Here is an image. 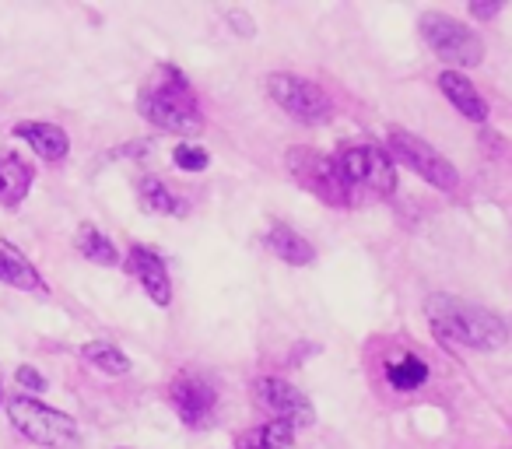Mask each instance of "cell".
<instances>
[{"label": "cell", "mask_w": 512, "mask_h": 449, "mask_svg": "<svg viewBox=\"0 0 512 449\" xmlns=\"http://www.w3.org/2000/svg\"><path fill=\"white\" fill-rule=\"evenodd\" d=\"M32 186V169L22 158H0V204L18 207Z\"/></svg>", "instance_id": "obj_16"}, {"label": "cell", "mask_w": 512, "mask_h": 449, "mask_svg": "<svg viewBox=\"0 0 512 449\" xmlns=\"http://www.w3.org/2000/svg\"><path fill=\"white\" fill-rule=\"evenodd\" d=\"M341 176L351 186H365V190L379 193V197H390L397 190V169H393V158L386 155L376 144H355V148H341V155L334 158Z\"/></svg>", "instance_id": "obj_7"}, {"label": "cell", "mask_w": 512, "mask_h": 449, "mask_svg": "<svg viewBox=\"0 0 512 449\" xmlns=\"http://www.w3.org/2000/svg\"><path fill=\"white\" fill-rule=\"evenodd\" d=\"M386 379H390V386H397V390H418L428 379V365L414 355H404L386 365Z\"/></svg>", "instance_id": "obj_21"}, {"label": "cell", "mask_w": 512, "mask_h": 449, "mask_svg": "<svg viewBox=\"0 0 512 449\" xmlns=\"http://www.w3.org/2000/svg\"><path fill=\"white\" fill-rule=\"evenodd\" d=\"M81 358H85L88 365H95L99 372H106V376H123V372L130 369V358L109 341L85 344V348H81Z\"/></svg>", "instance_id": "obj_20"}, {"label": "cell", "mask_w": 512, "mask_h": 449, "mask_svg": "<svg viewBox=\"0 0 512 449\" xmlns=\"http://www.w3.org/2000/svg\"><path fill=\"white\" fill-rule=\"evenodd\" d=\"M267 250L292 267H306V264H313V257H316L313 243H309L306 236H299L292 225H274V229L267 232Z\"/></svg>", "instance_id": "obj_14"}, {"label": "cell", "mask_w": 512, "mask_h": 449, "mask_svg": "<svg viewBox=\"0 0 512 449\" xmlns=\"http://www.w3.org/2000/svg\"><path fill=\"white\" fill-rule=\"evenodd\" d=\"M137 200H141V207L148 214H183L179 197L158 176H141V179H137Z\"/></svg>", "instance_id": "obj_18"}, {"label": "cell", "mask_w": 512, "mask_h": 449, "mask_svg": "<svg viewBox=\"0 0 512 449\" xmlns=\"http://www.w3.org/2000/svg\"><path fill=\"white\" fill-rule=\"evenodd\" d=\"M15 137H22V141H29V148L36 151L39 158H46V162H60V158L71 151V141H67V134L57 127V123H15Z\"/></svg>", "instance_id": "obj_12"}, {"label": "cell", "mask_w": 512, "mask_h": 449, "mask_svg": "<svg viewBox=\"0 0 512 449\" xmlns=\"http://www.w3.org/2000/svg\"><path fill=\"white\" fill-rule=\"evenodd\" d=\"M0 281L22 292H43V278L25 257H18L11 246H0Z\"/></svg>", "instance_id": "obj_17"}, {"label": "cell", "mask_w": 512, "mask_h": 449, "mask_svg": "<svg viewBox=\"0 0 512 449\" xmlns=\"http://www.w3.org/2000/svg\"><path fill=\"white\" fill-rule=\"evenodd\" d=\"M74 246H78L81 257L92 260V264H99V267L120 264V253H116V246L109 243V239L102 236V232L95 229V225H81L78 236H74Z\"/></svg>", "instance_id": "obj_19"}, {"label": "cell", "mask_w": 512, "mask_h": 449, "mask_svg": "<svg viewBox=\"0 0 512 449\" xmlns=\"http://www.w3.org/2000/svg\"><path fill=\"white\" fill-rule=\"evenodd\" d=\"M288 169L299 179L302 190H309L316 200L330 207H348L351 204V183L341 176L334 158H323L309 148H292L288 151Z\"/></svg>", "instance_id": "obj_5"}, {"label": "cell", "mask_w": 512, "mask_h": 449, "mask_svg": "<svg viewBox=\"0 0 512 449\" xmlns=\"http://www.w3.org/2000/svg\"><path fill=\"white\" fill-rule=\"evenodd\" d=\"M127 271L141 281V288L148 292V299L155 306H169L172 302V281H169V271H165V260L158 253L144 250V246H134L127 257Z\"/></svg>", "instance_id": "obj_11"}, {"label": "cell", "mask_w": 512, "mask_h": 449, "mask_svg": "<svg viewBox=\"0 0 512 449\" xmlns=\"http://www.w3.org/2000/svg\"><path fill=\"white\" fill-rule=\"evenodd\" d=\"M256 400L278 421H288V425H309L313 421V404L306 400V393L295 390L292 383H285L278 376H267L256 383Z\"/></svg>", "instance_id": "obj_10"}, {"label": "cell", "mask_w": 512, "mask_h": 449, "mask_svg": "<svg viewBox=\"0 0 512 449\" xmlns=\"http://www.w3.org/2000/svg\"><path fill=\"white\" fill-rule=\"evenodd\" d=\"M8 418L25 439L46 449H81V428L71 414L53 411V407L39 404L32 397L8 400Z\"/></svg>", "instance_id": "obj_3"}, {"label": "cell", "mask_w": 512, "mask_h": 449, "mask_svg": "<svg viewBox=\"0 0 512 449\" xmlns=\"http://www.w3.org/2000/svg\"><path fill=\"white\" fill-rule=\"evenodd\" d=\"M292 442H295V425L274 418L256 428H246V432L235 439V449H288Z\"/></svg>", "instance_id": "obj_15"}, {"label": "cell", "mask_w": 512, "mask_h": 449, "mask_svg": "<svg viewBox=\"0 0 512 449\" xmlns=\"http://www.w3.org/2000/svg\"><path fill=\"white\" fill-rule=\"evenodd\" d=\"M390 151L397 155L400 165L414 169L421 179H425V183H432L435 190H456V169H453V162H449L446 155H439V151H435L428 141H421L418 134L393 127L390 130Z\"/></svg>", "instance_id": "obj_8"}, {"label": "cell", "mask_w": 512, "mask_h": 449, "mask_svg": "<svg viewBox=\"0 0 512 449\" xmlns=\"http://www.w3.org/2000/svg\"><path fill=\"white\" fill-rule=\"evenodd\" d=\"M428 323L439 337L474 351H495L509 341V327L502 316L474 306V302L453 299V295H432L425 302Z\"/></svg>", "instance_id": "obj_1"}, {"label": "cell", "mask_w": 512, "mask_h": 449, "mask_svg": "<svg viewBox=\"0 0 512 449\" xmlns=\"http://www.w3.org/2000/svg\"><path fill=\"white\" fill-rule=\"evenodd\" d=\"M0 400H4V390H0Z\"/></svg>", "instance_id": "obj_25"}, {"label": "cell", "mask_w": 512, "mask_h": 449, "mask_svg": "<svg viewBox=\"0 0 512 449\" xmlns=\"http://www.w3.org/2000/svg\"><path fill=\"white\" fill-rule=\"evenodd\" d=\"M172 158H176V165L179 169H186V172H204L207 169V151L204 148H197V144H179L176 151H172Z\"/></svg>", "instance_id": "obj_22"}, {"label": "cell", "mask_w": 512, "mask_h": 449, "mask_svg": "<svg viewBox=\"0 0 512 449\" xmlns=\"http://www.w3.org/2000/svg\"><path fill=\"white\" fill-rule=\"evenodd\" d=\"M141 116L179 137L197 134L204 127V116H200L190 85L172 67H165V81H155V85H148L141 92Z\"/></svg>", "instance_id": "obj_2"}, {"label": "cell", "mask_w": 512, "mask_h": 449, "mask_svg": "<svg viewBox=\"0 0 512 449\" xmlns=\"http://www.w3.org/2000/svg\"><path fill=\"white\" fill-rule=\"evenodd\" d=\"M421 36L425 43L435 50V57L446 60V64L456 67H477L484 57V43L474 29H467L456 18L442 15V11H428L421 15Z\"/></svg>", "instance_id": "obj_4"}, {"label": "cell", "mask_w": 512, "mask_h": 449, "mask_svg": "<svg viewBox=\"0 0 512 449\" xmlns=\"http://www.w3.org/2000/svg\"><path fill=\"white\" fill-rule=\"evenodd\" d=\"M15 379H18V386H22V390H32V393H43L46 390V379L39 376L32 365H22V369L15 372Z\"/></svg>", "instance_id": "obj_23"}, {"label": "cell", "mask_w": 512, "mask_h": 449, "mask_svg": "<svg viewBox=\"0 0 512 449\" xmlns=\"http://www.w3.org/2000/svg\"><path fill=\"white\" fill-rule=\"evenodd\" d=\"M498 11H502V0H495V4H481V0H474V4H470V15L474 18H495Z\"/></svg>", "instance_id": "obj_24"}, {"label": "cell", "mask_w": 512, "mask_h": 449, "mask_svg": "<svg viewBox=\"0 0 512 449\" xmlns=\"http://www.w3.org/2000/svg\"><path fill=\"white\" fill-rule=\"evenodd\" d=\"M169 400H172V407H176V414L186 421V425L200 428L207 421V414L214 411V400H218V393H214V386L207 383L204 376H197V372H183V376L172 379Z\"/></svg>", "instance_id": "obj_9"}, {"label": "cell", "mask_w": 512, "mask_h": 449, "mask_svg": "<svg viewBox=\"0 0 512 449\" xmlns=\"http://www.w3.org/2000/svg\"><path fill=\"white\" fill-rule=\"evenodd\" d=\"M439 88H442V95H446V99L453 102L463 116H467V120H474V123L488 120V102L481 99V92H477V88L470 85L460 71H442Z\"/></svg>", "instance_id": "obj_13"}, {"label": "cell", "mask_w": 512, "mask_h": 449, "mask_svg": "<svg viewBox=\"0 0 512 449\" xmlns=\"http://www.w3.org/2000/svg\"><path fill=\"white\" fill-rule=\"evenodd\" d=\"M267 95H271L288 116H295L299 123H309V127H320V123H327L330 113H334L330 95L323 92L316 81L299 78V74H271V78H267Z\"/></svg>", "instance_id": "obj_6"}]
</instances>
